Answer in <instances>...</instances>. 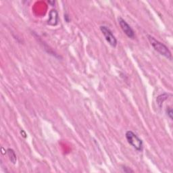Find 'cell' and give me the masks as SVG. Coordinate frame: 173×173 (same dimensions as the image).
I'll use <instances>...</instances> for the list:
<instances>
[{"label": "cell", "mask_w": 173, "mask_h": 173, "mask_svg": "<svg viewBox=\"0 0 173 173\" xmlns=\"http://www.w3.org/2000/svg\"><path fill=\"white\" fill-rule=\"evenodd\" d=\"M147 38L149 41L150 42L151 46L154 47V49L156 51H158L160 54L164 55V57H166L168 60H172L171 52L164 44L160 42L158 40H156L154 37H152L151 35H147Z\"/></svg>", "instance_id": "obj_1"}, {"label": "cell", "mask_w": 173, "mask_h": 173, "mask_svg": "<svg viewBox=\"0 0 173 173\" xmlns=\"http://www.w3.org/2000/svg\"><path fill=\"white\" fill-rule=\"evenodd\" d=\"M125 136L128 143H129L132 147H134L136 150L139 151L143 150V144L142 140L135 133H134L133 132L131 131H128L126 132Z\"/></svg>", "instance_id": "obj_2"}, {"label": "cell", "mask_w": 173, "mask_h": 173, "mask_svg": "<svg viewBox=\"0 0 173 173\" xmlns=\"http://www.w3.org/2000/svg\"><path fill=\"white\" fill-rule=\"evenodd\" d=\"M100 31H102V34L103 35L104 37H105L108 43L112 47H115L117 46V39H116L115 36L112 33V32L110 31V29H108L106 26H100Z\"/></svg>", "instance_id": "obj_3"}, {"label": "cell", "mask_w": 173, "mask_h": 173, "mask_svg": "<svg viewBox=\"0 0 173 173\" xmlns=\"http://www.w3.org/2000/svg\"><path fill=\"white\" fill-rule=\"evenodd\" d=\"M118 22H119V25H120V27H121L122 30L123 31L124 33L127 35V37H128L131 39H135V32L133 30H132L131 26L128 25V24L122 18H118Z\"/></svg>", "instance_id": "obj_4"}, {"label": "cell", "mask_w": 173, "mask_h": 173, "mask_svg": "<svg viewBox=\"0 0 173 173\" xmlns=\"http://www.w3.org/2000/svg\"><path fill=\"white\" fill-rule=\"evenodd\" d=\"M58 13L55 10H51L49 14V19H48L47 24L51 26H55L58 23Z\"/></svg>", "instance_id": "obj_5"}, {"label": "cell", "mask_w": 173, "mask_h": 173, "mask_svg": "<svg viewBox=\"0 0 173 173\" xmlns=\"http://www.w3.org/2000/svg\"><path fill=\"white\" fill-rule=\"evenodd\" d=\"M6 152L7 156H9V158H10V160L11 161V162H12L14 164H15L17 161V158L14 151L12 150V149H8V150H7Z\"/></svg>", "instance_id": "obj_6"}, {"label": "cell", "mask_w": 173, "mask_h": 173, "mask_svg": "<svg viewBox=\"0 0 173 173\" xmlns=\"http://www.w3.org/2000/svg\"><path fill=\"white\" fill-rule=\"evenodd\" d=\"M168 94H164L162 95H159L158 97L157 98V103H158L160 108L162 107L163 102L165 101V100H166L168 99Z\"/></svg>", "instance_id": "obj_7"}, {"label": "cell", "mask_w": 173, "mask_h": 173, "mask_svg": "<svg viewBox=\"0 0 173 173\" xmlns=\"http://www.w3.org/2000/svg\"><path fill=\"white\" fill-rule=\"evenodd\" d=\"M166 114L168 115V116L169 118H170L171 120L172 119V114H173V112L171 108H167V110H166Z\"/></svg>", "instance_id": "obj_8"}, {"label": "cell", "mask_w": 173, "mask_h": 173, "mask_svg": "<svg viewBox=\"0 0 173 173\" xmlns=\"http://www.w3.org/2000/svg\"><path fill=\"white\" fill-rule=\"evenodd\" d=\"M123 171L125 172H133V171L131 170V169L130 168H128V167H126V166H123Z\"/></svg>", "instance_id": "obj_9"}, {"label": "cell", "mask_w": 173, "mask_h": 173, "mask_svg": "<svg viewBox=\"0 0 173 173\" xmlns=\"http://www.w3.org/2000/svg\"><path fill=\"white\" fill-rule=\"evenodd\" d=\"M64 18L66 19V21L67 22H69V20H68V15H66V14L64 15Z\"/></svg>", "instance_id": "obj_10"}]
</instances>
